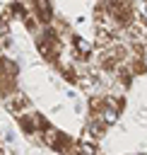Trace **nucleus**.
Wrapping results in <instances>:
<instances>
[{"mask_svg": "<svg viewBox=\"0 0 147 155\" xmlns=\"http://www.w3.org/2000/svg\"><path fill=\"white\" fill-rule=\"evenodd\" d=\"M5 104H7V109H10L14 116H22V114L31 111V102H29V97H24L22 92L7 94V97H5Z\"/></svg>", "mask_w": 147, "mask_h": 155, "instance_id": "nucleus-1", "label": "nucleus"}, {"mask_svg": "<svg viewBox=\"0 0 147 155\" xmlns=\"http://www.w3.org/2000/svg\"><path fill=\"white\" fill-rule=\"evenodd\" d=\"M0 155H5V150H2V148H0Z\"/></svg>", "mask_w": 147, "mask_h": 155, "instance_id": "nucleus-3", "label": "nucleus"}, {"mask_svg": "<svg viewBox=\"0 0 147 155\" xmlns=\"http://www.w3.org/2000/svg\"><path fill=\"white\" fill-rule=\"evenodd\" d=\"M75 153H77V155H99L96 143H87V140H80V143L75 145Z\"/></svg>", "mask_w": 147, "mask_h": 155, "instance_id": "nucleus-2", "label": "nucleus"}]
</instances>
